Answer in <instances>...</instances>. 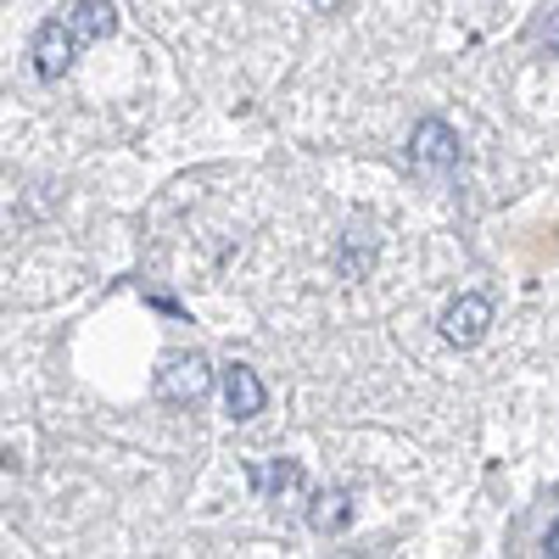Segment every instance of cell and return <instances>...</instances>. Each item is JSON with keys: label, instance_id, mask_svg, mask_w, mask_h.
I'll list each match as a JSON object with an SVG mask.
<instances>
[{"label": "cell", "instance_id": "obj_1", "mask_svg": "<svg viewBox=\"0 0 559 559\" xmlns=\"http://www.w3.org/2000/svg\"><path fill=\"white\" fill-rule=\"evenodd\" d=\"M207 386H213V369H207L202 353H168L163 369L152 376V392H157V403H168V408H191V403H202Z\"/></svg>", "mask_w": 559, "mask_h": 559}, {"label": "cell", "instance_id": "obj_2", "mask_svg": "<svg viewBox=\"0 0 559 559\" xmlns=\"http://www.w3.org/2000/svg\"><path fill=\"white\" fill-rule=\"evenodd\" d=\"M408 163L426 168V174H448L459 168V134L442 123V118H419L414 134H408Z\"/></svg>", "mask_w": 559, "mask_h": 559}, {"label": "cell", "instance_id": "obj_3", "mask_svg": "<svg viewBox=\"0 0 559 559\" xmlns=\"http://www.w3.org/2000/svg\"><path fill=\"white\" fill-rule=\"evenodd\" d=\"M73 51H79V34L68 28V17L39 23V34H34V73H39L45 84H57V79L73 68Z\"/></svg>", "mask_w": 559, "mask_h": 559}, {"label": "cell", "instance_id": "obj_4", "mask_svg": "<svg viewBox=\"0 0 559 559\" xmlns=\"http://www.w3.org/2000/svg\"><path fill=\"white\" fill-rule=\"evenodd\" d=\"M492 324V297H459L448 313H442V336L453 347H476Z\"/></svg>", "mask_w": 559, "mask_h": 559}, {"label": "cell", "instance_id": "obj_5", "mask_svg": "<svg viewBox=\"0 0 559 559\" xmlns=\"http://www.w3.org/2000/svg\"><path fill=\"white\" fill-rule=\"evenodd\" d=\"M224 403H229V414H236V419L263 414L269 392H263V381H258V369H247V364H229V369H224Z\"/></svg>", "mask_w": 559, "mask_h": 559}, {"label": "cell", "instance_id": "obj_6", "mask_svg": "<svg viewBox=\"0 0 559 559\" xmlns=\"http://www.w3.org/2000/svg\"><path fill=\"white\" fill-rule=\"evenodd\" d=\"M62 17H68V28L79 34V45H102V39L118 28V7H112V0H73Z\"/></svg>", "mask_w": 559, "mask_h": 559}, {"label": "cell", "instance_id": "obj_7", "mask_svg": "<svg viewBox=\"0 0 559 559\" xmlns=\"http://www.w3.org/2000/svg\"><path fill=\"white\" fill-rule=\"evenodd\" d=\"M247 476H252V492L258 498H286V492L302 487V464L297 459H252Z\"/></svg>", "mask_w": 559, "mask_h": 559}, {"label": "cell", "instance_id": "obj_8", "mask_svg": "<svg viewBox=\"0 0 559 559\" xmlns=\"http://www.w3.org/2000/svg\"><path fill=\"white\" fill-rule=\"evenodd\" d=\"M308 526H313L319 537L347 532V526H353V492H342V487L319 492V498H313V509H308Z\"/></svg>", "mask_w": 559, "mask_h": 559}, {"label": "cell", "instance_id": "obj_9", "mask_svg": "<svg viewBox=\"0 0 559 559\" xmlns=\"http://www.w3.org/2000/svg\"><path fill=\"white\" fill-rule=\"evenodd\" d=\"M548 51H559V17L548 23Z\"/></svg>", "mask_w": 559, "mask_h": 559}, {"label": "cell", "instance_id": "obj_10", "mask_svg": "<svg viewBox=\"0 0 559 559\" xmlns=\"http://www.w3.org/2000/svg\"><path fill=\"white\" fill-rule=\"evenodd\" d=\"M548 554H559V526H548V543H543Z\"/></svg>", "mask_w": 559, "mask_h": 559}]
</instances>
